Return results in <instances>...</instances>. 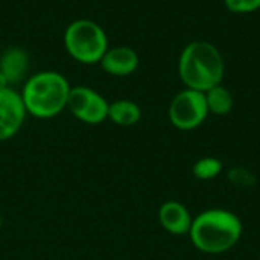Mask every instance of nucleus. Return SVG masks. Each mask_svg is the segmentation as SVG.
<instances>
[{"label":"nucleus","mask_w":260,"mask_h":260,"mask_svg":"<svg viewBox=\"0 0 260 260\" xmlns=\"http://www.w3.org/2000/svg\"><path fill=\"white\" fill-rule=\"evenodd\" d=\"M244 233L241 218L229 209H207L193 216L189 232L192 245L204 254H224L233 250Z\"/></svg>","instance_id":"f257e3e1"},{"label":"nucleus","mask_w":260,"mask_h":260,"mask_svg":"<svg viewBox=\"0 0 260 260\" xmlns=\"http://www.w3.org/2000/svg\"><path fill=\"white\" fill-rule=\"evenodd\" d=\"M178 75L186 88L206 93L222 84L225 62L215 44L201 40L192 41L180 55Z\"/></svg>","instance_id":"f03ea898"},{"label":"nucleus","mask_w":260,"mask_h":260,"mask_svg":"<svg viewBox=\"0 0 260 260\" xmlns=\"http://www.w3.org/2000/svg\"><path fill=\"white\" fill-rule=\"evenodd\" d=\"M70 88L64 75L43 70L24 81L20 94L27 114L37 119H52L67 108Z\"/></svg>","instance_id":"7ed1b4c3"},{"label":"nucleus","mask_w":260,"mask_h":260,"mask_svg":"<svg viewBox=\"0 0 260 260\" xmlns=\"http://www.w3.org/2000/svg\"><path fill=\"white\" fill-rule=\"evenodd\" d=\"M64 46L75 61L87 66L99 64L110 47L102 26L88 18L75 20L66 27Z\"/></svg>","instance_id":"20e7f679"},{"label":"nucleus","mask_w":260,"mask_h":260,"mask_svg":"<svg viewBox=\"0 0 260 260\" xmlns=\"http://www.w3.org/2000/svg\"><path fill=\"white\" fill-rule=\"evenodd\" d=\"M209 114L206 94L192 88H184L177 93L168 110L171 123L180 131H193L200 128Z\"/></svg>","instance_id":"39448f33"},{"label":"nucleus","mask_w":260,"mask_h":260,"mask_svg":"<svg viewBox=\"0 0 260 260\" xmlns=\"http://www.w3.org/2000/svg\"><path fill=\"white\" fill-rule=\"evenodd\" d=\"M108 107L110 102L96 90L76 85L70 88L67 108L70 113L81 122L88 125H98L108 119Z\"/></svg>","instance_id":"423d86ee"},{"label":"nucleus","mask_w":260,"mask_h":260,"mask_svg":"<svg viewBox=\"0 0 260 260\" xmlns=\"http://www.w3.org/2000/svg\"><path fill=\"white\" fill-rule=\"evenodd\" d=\"M21 94L12 87H0V142L12 139L26 120Z\"/></svg>","instance_id":"0eeeda50"},{"label":"nucleus","mask_w":260,"mask_h":260,"mask_svg":"<svg viewBox=\"0 0 260 260\" xmlns=\"http://www.w3.org/2000/svg\"><path fill=\"white\" fill-rule=\"evenodd\" d=\"M158 222L169 235L186 236L190 232L193 216L190 210L180 201H165L158 209Z\"/></svg>","instance_id":"6e6552de"},{"label":"nucleus","mask_w":260,"mask_h":260,"mask_svg":"<svg viewBox=\"0 0 260 260\" xmlns=\"http://www.w3.org/2000/svg\"><path fill=\"white\" fill-rule=\"evenodd\" d=\"M99 64L111 76H129L139 67V55L129 46L108 47Z\"/></svg>","instance_id":"1a4fd4ad"},{"label":"nucleus","mask_w":260,"mask_h":260,"mask_svg":"<svg viewBox=\"0 0 260 260\" xmlns=\"http://www.w3.org/2000/svg\"><path fill=\"white\" fill-rule=\"evenodd\" d=\"M29 70V56L21 47H9L0 56V87L21 82Z\"/></svg>","instance_id":"9d476101"},{"label":"nucleus","mask_w":260,"mask_h":260,"mask_svg":"<svg viewBox=\"0 0 260 260\" xmlns=\"http://www.w3.org/2000/svg\"><path fill=\"white\" fill-rule=\"evenodd\" d=\"M142 117L140 107L129 99H117L110 102L108 107V120L119 126H133Z\"/></svg>","instance_id":"9b49d317"},{"label":"nucleus","mask_w":260,"mask_h":260,"mask_svg":"<svg viewBox=\"0 0 260 260\" xmlns=\"http://www.w3.org/2000/svg\"><path fill=\"white\" fill-rule=\"evenodd\" d=\"M206 102H207V108L210 114L215 116H227L232 113L233 107H235V99L232 91L224 87L222 84L207 90L206 93Z\"/></svg>","instance_id":"f8f14e48"},{"label":"nucleus","mask_w":260,"mask_h":260,"mask_svg":"<svg viewBox=\"0 0 260 260\" xmlns=\"http://www.w3.org/2000/svg\"><path fill=\"white\" fill-rule=\"evenodd\" d=\"M224 171V163L216 157H203L192 166V174L200 181H210L218 178Z\"/></svg>","instance_id":"ddd939ff"},{"label":"nucleus","mask_w":260,"mask_h":260,"mask_svg":"<svg viewBox=\"0 0 260 260\" xmlns=\"http://www.w3.org/2000/svg\"><path fill=\"white\" fill-rule=\"evenodd\" d=\"M224 5L233 14H251L260 9V0H224Z\"/></svg>","instance_id":"4468645a"},{"label":"nucleus","mask_w":260,"mask_h":260,"mask_svg":"<svg viewBox=\"0 0 260 260\" xmlns=\"http://www.w3.org/2000/svg\"><path fill=\"white\" fill-rule=\"evenodd\" d=\"M251 174L244 171V169H233L230 171V180L233 181L235 186H239V187H248L251 184Z\"/></svg>","instance_id":"2eb2a0df"},{"label":"nucleus","mask_w":260,"mask_h":260,"mask_svg":"<svg viewBox=\"0 0 260 260\" xmlns=\"http://www.w3.org/2000/svg\"><path fill=\"white\" fill-rule=\"evenodd\" d=\"M2 224H3V219H2V215H0V229H2Z\"/></svg>","instance_id":"dca6fc26"}]
</instances>
